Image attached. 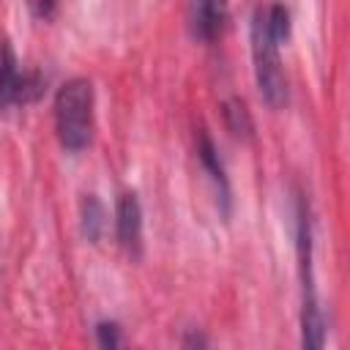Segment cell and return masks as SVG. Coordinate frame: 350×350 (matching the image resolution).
<instances>
[{"label":"cell","instance_id":"7a4b0ae2","mask_svg":"<svg viewBox=\"0 0 350 350\" xmlns=\"http://www.w3.org/2000/svg\"><path fill=\"white\" fill-rule=\"evenodd\" d=\"M252 60H254V79H257L262 101L271 109L284 107L287 79L282 71L279 44L273 41V36L268 33V25H265V8H257L254 19H252Z\"/></svg>","mask_w":350,"mask_h":350},{"label":"cell","instance_id":"277c9868","mask_svg":"<svg viewBox=\"0 0 350 350\" xmlns=\"http://www.w3.org/2000/svg\"><path fill=\"white\" fill-rule=\"evenodd\" d=\"M115 232L120 246L129 254H139L142 249V205L137 200V194L126 191L118 197L115 205Z\"/></svg>","mask_w":350,"mask_h":350},{"label":"cell","instance_id":"3957f363","mask_svg":"<svg viewBox=\"0 0 350 350\" xmlns=\"http://www.w3.org/2000/svg\"><path fill=\"white\" fill-rule=\"evenodd\" d=\"M189 22H191L194 38L216 41L230 22V3L227 0H191Z\"/></svg>","mask_w":350,"mask_h":350},{"label":"cell","instance_id":"ba28073f","mask_svg":"<svg viewBox=\"0 0 350 350\" xmlns=\"http://www.w3.org/2000/svg\"><path fill=\"white\" fill-rule=\"evenodd\" d=\"M265 25H268V33L273 36L276 44L287 41V36H290V11L282 3L268 5L265 8Z\"/></svg>","mask_w":350,"mask_h":350},{"label":"cell","instance_id":"52a82bcc","mask_svg":"<svg viewBox=\"0 0 350 350\" xmlns=\"http://www.w3.org/2000/svg\"><path fill=\"white\" fill-rule=\"evenodd\" d=\"M82 232H85V238L88 241H98L101 238V232H104V208H101V202L93 197V194H88L85 200H82Z\"/></svg>","mask_w":350,"mask_h":350},{"label":"cell","instance_id":"5b68a950","mask_svg":"<svg viewBox=\"0 0 350 350\" xmlns=\"http://www.w3.org/2000/svg\"><path fill=\"white\" fill-rule=\"evenodd\" d=\"M197 156H200L202 167L208 170L211 180H213V186H216V191H219L224 216H230V180H227V175H224V164H221V159H219V153H216V145H213V139H211L205 131H200V137H197Z\"/></svg>","mask_w":350,"mask_h":350},{"label":"cell","instance_id":"9c48e42d","mask_svg":"<svg viewBox=\"0 0 350 350\" xmlns=\"http://www.w3.org/2000/svg\"><path fill=\"white\" fill-rule=\"evenodd\" d=\"M96 336H98L101 347H120V342H123L118 323H98L96 325Z\"/></svg>","mask_w":350,"mask_h":350},{"label":"cell","instance_id":"8992f818","mask_svg":"<svg viewBox=\"0 0 350 350\" xmlns=\"http://www.w3.org/2000/svg\"><path fill=\"white\" fill-rule=\"evenodd\" d=\"M224 120H227V129L232 131V137H241V139H246V137H252V115H249V109H246V104L241 101V98H230V101H224Z\"/></svg>","mask_w":350,"mask_h":350},{"label":"cell","instance_id":"6da1fadb","mask_svg":"<svg viewBox=\"0 0 350 350\" xmlns=\"http://www.w3.org/2000/svg\"><path fill=\"white\" fill-rule=\"evenodd\" d=\"M93 85L85 77L68 79L55 96V129L68 153H79L93 139Z\"/></svg>","mask_w":350,"mask_h":350}]
</instances>
